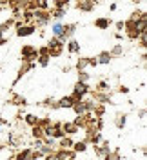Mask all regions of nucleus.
I'll return each instance as SVG.
<instances>
[{"label": "nucleus", "mask_w": 147, "mask_h": 160, "mask_svg": "<svg viewBox=\"0 0 147 160\" xmlns=\"http://www.w3.org/2000/svg\"><path fill=\"white\" fill-rule=\"evenodd\" d=\"M76 8L80 11H91L95 8V0H78L76 2Z\"/></svg>", "instance_id": "2"}, {"label": "nucleus", "mask_w": 147, "mask_h": 160, "mask_svg": "<svg viewBox=\"0 0 147 160\" xmlns=\"http://www.w3.org/2000/svg\"><path fill=\"white\" fill-rule=\"evenodd\" d=\"M60 108H73V100H71V97H64V98L58 102Z\"/></svg>", "instance_id": "9"}, {"label": "nucleus", "mask_w": 147, "mask_h": 160, "mask_svg": "<svg viewBox=\"0 0 147 160\" xmlns=\"http://www.w3.org/2000/svg\"><path fill=\"white\" fill-rule=\"evenodd\" d=\"M95 26H96L98 29H107L109 26H111V20L109 18H96L95 20Z\"/></svg>", "instance_id": "4"}, {"label": "nucleus", "mask_w": 147, "mask_h": 160, "mask_svg": "<svg viewBox=\"0 0 147 160\" xmlns=\"http://www.w3.org/2000/svg\"><path fill=\"white\" fill-rule=\"evenodd\" d=\"M75 91L76 93H80V95H86V93H89V86L86 84V82H76V86H75Z\"/></svg>", "instance_id": "5"}, {"label": "nucleus", "mask_w": 147, "mask_h": 160, "mask_svg": "<svg viewBox=\"0 0 147 160\" xmlns=\"http://www.w3.org/2000/svg\"><path fill=\"white\" fill-rule=\"evenodd\" d=\"M0 11H2V6H0Z\"/></svg>", "instance_id": "22"}, {"label": "nucleus", "mask_w": 147, "mask_h": 160, "mask_svg": "<svg viewBox=\"0 0 147 160\" xmlns=\"http://www.w3.org/2000/svg\"><path fill=\"white\" fill-rule=\"evenodd\" d=\"M122 51H124V49H122V46L118 44V46H115V48H113V51H111V55H116V57H118V55H122Z\"/></svg>", "instance_id": "14"}, {"label": "nucleus", "mask_w": 147, "mask_h": 160, "mask_svg": "<svg viewBox=\"0 0 147 160\" xmlns=\"http://www.w3.org/2000/svg\"><path fill=\"white\" fill-rule=\"evenodd\" d=\"M67 49H69V53H78L80 51V44L76 42V40H69V44H67Z\"/></svg>", "instance_id": "6"}, {"label": "nucleus", "mask_w": 147, "mask_h": 160, "mask_svg": "<svg viewBox=\"0 0 147 160\" xmlns=\"http://www.w3.org/2000/svg\"><path fill=\"white\" fill-rule=\"evenodd\" d=\"M116 28L118 29H124V22H116Z\"/></svg>", "instance_id": "20"}, {"label": "nucleus", "mask_w": 147, "mask_h": 160, "mask_svg": "<svg viewBox=\"0 0 147 160\" xmlns=\"http://www.w3.org/2000/svg\"><path fill=\"white\" fill-rule=\"evenodd\" d=\"M27 122H29V124H35V122H37V118H35L33 115H27Z\"/></svg>", "instance_id": "15"}, {"label": "nucleus", "mask_w": 147, "mask_h": 160, "mask_svg": "<svg viewBox=\"0 0 147 160\" xmlns=\"http://www.w3.org/2000/svg\"><path fill=\"white\" fill-rule=\"evenodd\" d=\"M35 29H37V28L31 26V24H27V26L22 24V26H18V29H17V35H18V37H29V35L35 33Z\"/></svg>", "instance_id": "1"}, {"label": "nucleus", "mask_w": 147, "mask_h": 160, "mask_svg": "<svg viewBox=\"0 0 147 160\" xmlns=\"http://www.w3.org/2000/svg\"><path fill=\"white\" fill-rule=\"evenodd\" d=\"M49 58H51V57H38L37 60H38V64L42 66V68H46V66L49 64Z\"/></svg>", "instance_id": "12"}, {"label": "nucleus", "mask_w": 147, "mask_h": 160, "mask_svg": "<svg viewBox=\"0 0 147 160\" xmlns=\"http://www.w3.org/2000/svg\"><path fill=\"white\" fill-rule=\"evenodd\" d=\"M64 15H66V9H55V11H53V17H55L56 20H60Z\"/></svg>", "instance_id": "11"}, {"label": "nucleus", "mask_w": 147, "mask_h": 160, "mask_svg": "<svg viewBox=\"0 0 147 160\" xmlns=\"http://www.w3.org/2000/svg\"><path fill=\"white\" fill-rule=\"evenodd\" d=\"M89 66V57H84V58H80L78 62H76V69L82 71L84 68H87Z\"/></svg>", "instance_id": "8"}, {"label": "nucleus", "mask_w": 147, "mask_h": 160, "mask_svg": "<svg viewBox=\"0 0 147 160\" xmlns=\"http://www.w3.org/2000/svg\"><path fill=\"white\" fill-rule=\"evenodd\" d=\"M133 2H135V4H138V2H142V0H133Z\"/></svg>", "instance_id": "21"}, {"label": "nucleus", "mask_w": 147, "mask_h": 160, "mask_svg": "<svg viewBox=\"0 0 147 160\" xmlns=\"http://www.w3.org/2000/svg\"><path fill=\"white\" fill-rule=\"evenodd\" d=\"M98 88H100V89H107V84H105V82H100Z\"/></svg>", "instance_id": "18"}, {"label": "nucleus", "mask_w": 147, "mask_h": 160, "mask_svg": "<svg viewBox=\"0 0 147 160\" xmlns=\"http://www.w3.org/2000/svg\"><path fill=\"white\" fill-rule=\"evenodd\" d=\"M62 146H64V148H69V146H71V140H66V138H64V142H62Z\"/></svg>", "instance_id": "16"}, {"label": "nucleus", "mask_w": 147, "mask_h": 160, "mask_svg": "<svg viewBox=\"0 0 147 160\" xmlns=\"http://www.w3.org/2000/svg\"><path fill=\"white\" fill-rule=\"evenodd\" d=\"M0 69H2V68H0Z\"/></svg>", "instance_id": "23"}, {"label": "nucleus", "mask_w": 147, "mask_h": 160, "mask_svg": "<svg viewBox=\"0 0 147 160\" xmlns=\"http://www.w3.org/2000/svg\"><path fill=\"white\" fill-rule=\"evenodd\" d=\"M76 149H78V151H84V149H86V144H76Z\"/></svg>", "instance_id": "19"}, {"label": "nucleus", "mask_w": 147, "mask_h": 160, "mask_svg": "<svg viewBox=\"0 0 147 160\" xmlns=\"http://www.w3.org/2000/svg\"><path fill=\"white\" fill-rule=\"evenodd\" d=\"M26 157H27V151H24V153H20V155H18V160H24Z\"/></svg>", "instance_id": "17"}, {"label": "nucleus", "mask_w": 147, "mask_h": 160, "mask_svg": "<svg viewBox=\"0 0 147 160\" xmlns=\"http://www.w3.org/2000/svg\"><path fill=\"white\" fill-rule=\"evenodd\" d=\"M62 29H64V26H62V24H58V22H56V24H53V28H51V31H53V35H55V37H62Z\"/></svg>", "instance_id": "7"}, {"label": "nucleus", "mask_w": 147, "mask_h": 160, "mask_svg": "<svg viewBox=\"0 0 147 160\" xmlns=\"http://www.w3.org/2000/svg\"><path fill=\"white\" fill-rule=\"evenodd\" d=\"M69 0H55V9H67Z\"/></svg>", "instance_id": "10"}, {"label": "nucleus", "mask_w": 147, "mask_h": 160, "mask_svg": "<svg viewBox=\"0 0 147 160\" xmlns=\"http://www.w3.org/2000/svg\"><path fill=\"white\" fill-rule=\"evenodd\" d=\"M78 80H80V82H87V80H89V75H87L84 69H82V71L78 73Z\"/></svg>", "instance_id": "13"}, {"label": "nucleus", "mask_w": 147, "mask_h": 160, "mask_svg": "<svg viewBox=\"0 0 147 160\" xmlns=\"http://www.w3.org/2000/svg\"><path fill=\"white\" fill-rule=\"evenodd\" d=\"M113 58V55L109 53V51H102L100 55H98V64H109Z\"/></svg>", "instance_id": "3"}]
</instances>
